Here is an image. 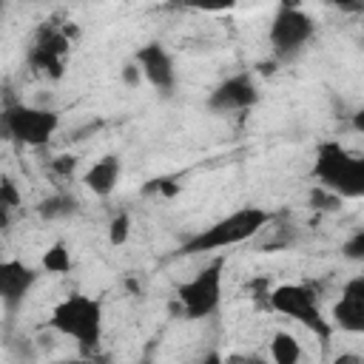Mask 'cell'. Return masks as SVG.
Wrapping results in <instances>:
<instances>
[{
    "label": "cell",
    "mask_w": 364,
    "mask_h": 364,
    "mask_svg": "<svg viewBox=\"0 0 364 364\" xmlns=\"http://www.w3.org/2000/svg\"><path fill=\"white\" fill-rule=\"evenodd\" d=\"M341 202H344V199H338L336 193H330V191L321 188V185H316V188L310 191V205L318 208V210H336Z\"/></svg>",
    "instance_id": "obj_23"
},
{
    "label": "cell",
    "mask_w": 364,
    "mask_h": 364,
    "mask_svg": "<svg viewBox=\"0 0 364 364\" xmlns=\"http://www.w3.org/2000/svg\"><path fill=\"white\" fill-rule=\"evenodd\" d=\"M40 267H43L46 273H51V276H63V273H71L74 262H71V250H68V242H63V239L51 242V245L46 247L43 259H40Z\"/></svg>",
    "instance_id": "obj_17"
},
{
    "label": "cell",
    "mask_w": 364,
    "mask_h": 364,
    "mask_svg": "<svg viewBox=\"0 0 364 364\" xmlns=\"http://www.w3.org/2000/svg\"><path fill=\"white\" fill-rule=\"evenodd\" d=\"M119 80H122V85L125 88H131V91H136L145 80H142V71H139V65L134 63V57L128 60V63H122V68H119Z\"/></svg>",
    "instance_id": "obj_24"
},
{
    "label": "cell",
    "mask_w": 364,
    "mask_h": 364,
    "mask_svg": "<svg viewBox=\"0 0 364 364\" xmlns=\"http://www.w3.org/2000/svg\"><path fill=\"white\" fill-rule=\"evenodd\" d=\"M279 216L267 208L259 205H242L225 216H219L216 222H210L208 228L196 230L193 236H188L173 256H202V253H216V250H228L236 245L250 242L253 236L264 233Z\"/></svg>",
    "instance_id": "obj_1"
},
{
    "label": "cell",
    "mask_w": 364,
    "mask_h": 364,
    "mask_svg": "<svg viewBox=\"0 0 364 364\" xmlns=\"http://www.w3.org/2000/svg\"><path fill=\"white\" fill-rule=\"evenodd\" d=\"M94 3H100V0H94Z\"/></svg>",
    "instance_id": "obj_30"
},
{
    "label": "cell",
    "mask_w": 364,
    "mask_h": 364,
    "mask_svg": "<svg viewBox=\"0 0 364 364\" xmlns=\"http://www.w3.org/2000/svg\"><path fill=\"white\" fill-rule=\"evenodd\" d=\"M3 9H6V0H0V14H3Z\"/></svg>",
    "instance_id": "obj_29"
},
{
    "label": "cell",
    "mask_w": 364,
    "mask_h": 364,
    "mask_svg": "<svg viewBox=\"0 0 364 364\" xmlns=\"http://www.w3.org/2000/svg\"><path fill=\"white\" fill-rule=\"evenodd\" d=\"M222 276H225V256L210 259L196 276L176 287V304L188 321L210 318L222 304Z\"/></svg>",
    "instance_id": "obj_6"
},
{
    "label": "cell",
    "mask_w": 364,
    "mask_h": 364,
    "mask_svg": "<svg viewBox=\"0 0 364 364\" xmlns=\"http://www.w3.org/2000/svg\"><path fill=\"white\" fill-rule=\"evenodd\" d=\"M168 3H173V6H182V0H168Z\"/></svg>",
    "instance_id": "obj_28"
},
{
    "label": "cell",
    "mask_w": 364,
    "mask_h": 364,
    "mask_svg": "<svg viewBox=\"0 0 364 364\" xmlns=\"http://www.w3.org/2000/svg\"><path fill=\"white\" fill-rule=\"evenodd\" d=\"M270 358H273L276 364H301V361L307 358V353H304L301 341H299L293 333L276 330V333L270 336Z\"/></svg>",
    "instance_id": "obj_15"
},
{
    "label": "cell",
    "mask_w": 364,
    "mask_h": 364,
    "mask_svg": "<svg viewBox=\"0 0 364 364\" xmlns=\"http://www.w3.org/2000/svg\"><path fill=\"white\" fill-rule=\"evenodd\" d=\"M134 63L142 71V80L162 97H171L176 88V63L173 54L165 48V43L151 40L134 51Z\"/></svg>",
    "instance_id": "obj_10"
},
{
    "label": "cell",
    "mask_w": 364,
    "mask_h": 364,
    "mask_svg": "<svg viewBox=\"0 0 364 364\" xmlns=\"http://www.w3.org/2000/svg\"><path fill=\"white\" fill-rule=\"evenodd\" d=\"M353 125H355V131H358V134L364 131V111H355V117H353Z\"/></svg>",
    "instance_id": "obj_26"
},
{
    "label": "cell",
    "mask_w": 364,
    "mask_h": 364,
    "mask_svg": "<svg viewBox=\"0 0 364 364\" xmlns=\"http://www.w3.org/2000/svg\"><path fill=\"white\" fill-rule=\"evenodd\" d=\"M23 205V193L17 188V182L6 173H0V233H6L14 222V213Z\"/></svg>",
    "instance_id": "obj_16"
},
{
    "label": "cell",
    "mask_w": 364,
    "mask_h": 364,
    "mask_svg": "<svg viewBox=\"0 0 364 364\" xmlns=\"http://www.w3.org/2000/svg\"><path fill=\"white\" fill-rule=\"evenodd\" d=\"M34 210H37V216L43 222H65V219L80 213V199L74 193H68V191H57L51 196H43Z\"/></svg>",
    "instance_id": "obj_14"
},
{
    "label": "cell",
    "mask_w": 364,
    "mask_h": 364,
    "mask_svg": "<svg viewBox=\"0 0 364 364\" xmlns=\"http://www.w3.org/2000/svg\"><path fill=\"white\" fill-rule=\"evenodd\" d=\"M48 327L65 338H71L85 355H91L100 341H102V330H105V310L102 301L97 296H85V293H68L63 301H57L51 307L48 316Z\"/></svg>",
    "instance_id": "obj_2"
},
{
    "label": "cell",
    "mask_w": 364,
    "mask_h": 364,
    "mask_svg": "<svg viewBox=\"0 0 364 364\" xmlns=\"http://www.w3.org/2000/svg\"><path fill=\"white\" fill-rule=\"evenodd\" d=\"M330 324H333V330H341L350 336L364 333V276L361 273L344 282L341 296L333 301Z\"/></svg>",
    "instance_id": "obj_12"
},
{
    "label": "cell",
    "mask_w": 364,
    "mask_h": 364,
    "mask_svg": "<svg viewBox=\"0 0 364 364\" xmlns=\"http://www.w3.org/2000/svg\"><path fill=\"white\" fill-rule=\"evenodd\" d=\"M341 256L350 259V262H364V228H355V230L344 239Z\"/></svg>",
    "instance_id": "obj_20"
},
{
    "label": "cell",
    "mask_w": 364,
    "mask_h": 364,
    "mask_svg": "<svg viewBox=\"0 0 364 364\" xmlns=\"http://www.w3.org/2000/svg\"><path fill=\"white\" fill-rule=\"evenodd\" d=\"M37 279H40V270L34 264L23 259H0V304L9 316L23 310Z\"/></svg>",
    "instance_id": "obj_11"
},
{
    "label": "cell",
    "mask_w": 364,
    "mask_h": 364,
    "mask_svg": "<svg viewBox=\"0 0 364 364\" xmlns=\"http://www.w3.org/2000/svg\"><path fill=\"white\" fill-rule=\"evenodd\" d=\"M316 185L327 188L338 199H361L364 196V159L341 145L338 139H324L316 148L313 159Z\"/></svg>",
    "instance_id": "obj_3"
},
{
    "label": "cell",
    "mask_w": 364,
    "mask_h": 364,
    "mask_svg": "<svg viewBox=\"0 0 364 364\" xmlns=\"http://www.w3.org/2000/svg\"><path fill=\"white\" fill-rule=\"evenodd\" d=\"M330 9H338L344 14H361L364 11V0H324Z\"/></svg>",
    "instance_id": "obj_25"
},
{
    "label": "cell",
    "mask_w": 364,
    "mask_h": 364,
    "mask_svg": "<svg viewBox=\"0 0 364 364\" xmlns=\"http://www.w3.org/2000/svg\"><path fill=\"white\" fill-rule=\"evenodd\" d=\"M128 239H131V213L128 210H119L108 222V242L114 247H122Z\"/></svg>",
    "instance_id": "obj_18"
},
{
    "label": "cell",
    "mask_w": 364,
    "mask_h": 364,
    "mask_svg": "<svg viewBox=\"0 0 364 364\" xmlns=\"http://www.w3.org/2000/svg\"><path fill=\"white\" fill-rule=\"evenodd\" d=\"M68 54H71L68 31L60 26H43L26 51V65L48 80H60L65 74Z\"/></svg>",
    "instance_id": "obj_8"
},
{
    "label": "cell",
    "mask_w": 364,
    "mask_h": 364,
    "mask_svg": "<svg viewBox=\"0 0 364 364\" xmlns=\"http://www.w3.org/2000/svg\"><path fill=\"white\" fill-rule=\"evenodd\" d=\"M77 165H80V159H77L74 154H60V156H54V159L48 162V171H51L57 179H71L74 171H77Z\"/></svg>",
    "instance_id": "obj_21"
},
{
    "label": "cell",
    "mask_w": 364,
    "mask_h": 364,
    "mask_svg": "<svg viewBox=\"0 0 364 364\" xmlns=\"http://www.w3.org/2000/svg\"><path fill=\"white\" fill-rule=\"evenodd\" d=\"M239 0H182V9L191 11H205V14H219V11H230L236 9Z\"/></svg>",
    "instance_id": "obj_19"
},
{
    "label": "cell",
    "mask_w": 364,
    "mask_h": 364,
    "mask_svg": "<svg viewBox=\"0 0 364 364\" xmlns=\"http://www.w3.org/2000/svg\"><path fill=\"white\" fill-rule=\"evenodd\" d=\"M122 176V159L117 154H105L97 162H91L82 173V185L97 196V199H108Z\"/></svg>",
    "instance_id": "obj_13"
},
{
    "label": "cell",
    "mask_w": 364,
    "mask_h": 364,
    "mask_svg": "<svg viewBox=\"0 0 364 364\" xmlns=\"http://www.w3.org/2000/svg\"><path fill=\"white\" fill-rule=\"evenodd\" d=\"M338 364H361V355H338Z\"/></svg>",
    "instance_id": "obj_27"
},
{
    "label": "cell",
    "mask_w": 364,
    "mask_h": 364,
    "mask_svg": "<svg viewBox=\"0 0 364 364\" xmlns=\"http://www.w3.org/2000/svg\"><path fill=\"white\" fill-rule=\"evenodd\" d=\"M60 131V111L48 105H31L9 100L0 105V142H17L23 148H43Z\"/></svg>",
    "instance_id": "obj_4"
},
{
    "label": "cell",
    "mask_w": 364,
    "mask_h": 364,
    "mask_svg": "<svg viewBox=\"0 0 364 364\" xmlns=\"http://www.w3.org/2000/svg\"><path fill=\"white\" fill-rule=\"evenodd\" d=\"M264 296H267V307L273 313H279V316L301 324L316 338L330 341L333 324L321 313V299H318V293H316L313 284H307V282H284V284L270 287Z\"/></svg>",
    "instance_id": "obj_5"
},
{
    "label": "cell",
    "mask_w": 364,
    "mask_h": 364,
    "mask_svg": "<svg viewBox=\"0 0 364 364\" xmlns=\"http://www.w3.org/2000/svg\"><path fill=\"white\" fill-rule=\"evenodd\" d=\"M259 100H262V88H259L256 74L253 71H236L210 88L205 108L210 114H239V111H250Z\"/></svg>",
    "instance_id": "obj_9"
},
{
    "label": "cell",
    "mask_w": 364,
    "mask_h": 364,
    "mask_svg": "<svg viewBox=\"0 0 364 364\" xmlns=\"http://www.w3.org/2000/svg\"><path fill=\"white\" fill-rule=\"evenodd\" d=\"M179 191H182V182H176L171 176H156L145 185V193H156V196H165V199H173Z\"/></svg>",
    "instance_id": "obj_22"
},
{
    "label": "cell",
    "mask_w": 364,
    "mask_h": 364,
    "mask_svg": "<svg viewBox=\"0 0 364 364\" xmlns=\"http://www.w3.org/2000/svg\"><path fill=\"white\" fill-rule=\"evenodd\" d=\"M313 34H316L313 17L293 3H282L270 17V28H267L273 63H293L307 48Z\"/></svg>",
    "instance_id": "obj_7"
}]
</instances>
